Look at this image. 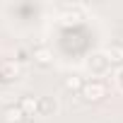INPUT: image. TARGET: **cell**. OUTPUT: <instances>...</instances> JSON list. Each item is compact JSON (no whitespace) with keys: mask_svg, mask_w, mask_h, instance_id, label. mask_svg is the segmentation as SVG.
Returning a JSON list of instances; mask_svg holds the SVG:
<instances>
[{"mask_svg":"<svg viewBox=\"0 0 123 123\" xmlns=\"http://www.w3.org/2000/svg\"><path fill=\"white\" fill-rule=\"evenodd\" d=\"M80 94H82L85 101H92V104H94V101H101V99H104L106 87H104V82H99V80H87V82L82 85Z\"/></svg>","mask_w":123,"mask_h":123,"instance_id":"1","label":"cell"},{"mask_svg":"<svg viewBox=\"0 0 123 123\" xmlns=\"http://www.w3.org/2000/svg\"><path fill=\"white\" fill-rule=\"evenodd\" d=\"M106 63L111 65H121L123 63V43H109L104 48V55H101Z\"/></svg>","mask_w":123,"mask_h":123,"instance_id":"2","label":"cell"},{"mask_svg":"<svg viewBox=\"0 0 123 123\" xmlns=\"http://www.w3.org/2000/svg\"><path fill=\"white\" fill-rule=\"evenodd\" d=\"M17 106L22 109L24 118H31V116H39V97H22Z\"/></svg>","mask_w":123,"mask_h":123,"instance_id":"3","label":"cell"},{"mask_svg":"<svg viewBox=\"0 0 123 123\" xmlns=\"http://www.w3.org/2000/svg\"><path fill=\"white\" fill-rule=\"evenodd\" d=\"M22 121H27V118H24V113L17 104H10L3 111V123H22Z\"/></svg>","mask_w":123,"mask_h":123,"instance_id":"4","label":"cell"},{"mask_svg":"<svg viewBox=\"0 0 123 123\" xmlns=\"http://www.w3.org/2000/svg\"><path fill=\"white\" fill-rule=\"evenodd\" d=\"M34 60H36L39 65H51L53 53H51L46 46H36V48H34Z\"/></svg>","mask_w":123,"mask_h":123,"instance_id":"5","label":"cell"},{"mask_svg":"<svg viewBox=\"0 0 123 123\" xmlns=\"http://www.w3.org/2000/svg\"><path fill=\"white\" fill-rule=\"evenodd\" d=\"M63 85H65V89H68V92H80V89H82V85H85V80H82L80 75H70V77H65V82H63Z\"/></svg>","mask_w":123,"mask_h":123,"instance_id":"6","label":"cell"},{"mask_svg":"<svg viewBox=\"0 0 123 123\" xmlns=\"http://www.w3.org/2000/svg\"><path fill=\"white\" fill-rule=\"evenodd\" d=\"M3 70H5L7 75H17V65L12 63V60H5V63H3Z\"/></svg>","mask_w":123,"mask_h":123,"instance_id":"7","label":"cell"},{"mask_svg":"<svg viewBox=\"0 0 123 123\" xmlns=\"http://www.w3.org/2000/svg\"><path fill=\"white\" fill-rule=\"evenodd\" d=\"M22 123H31V121H29V118H27V121H22Z\"/></svg>","mask_w":123,"mask_h":123,"instance_id":"8","label":"cell"}]
</instances>
